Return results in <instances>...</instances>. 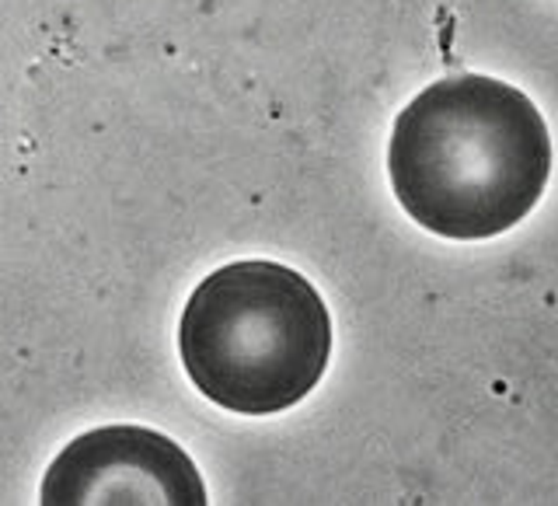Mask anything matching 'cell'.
Returning a JSON list of instances; mask_svg holds the SVG:
<instances>
[{"label": "cell", "mask_w": 558, "mask_h": 506, "mask_svg": "<svg viewBox=\"0 0 558 506\" xmlns=\"http://www.w3.org/2000/svg\"><path fill=\"white\" fill-rule=\"evenodd\" d=\"M179 353L214 406L276 415L318 388L331 357V318L307 276L269 258H244L192 290Z\"/></svg>", "instance_id": "cell-2"}, {"label": "cell", "mask_w": 558, "mask_h": 506, "mask_svg": "<svg viewBox=\"0 0 558 506\" xmlns=\"http://www.w3.org/2000/svg\"><path fill=\"white\" fill-rule=\"evenodd\" d=\"M46 506L174 503L203 506L206 485L171 436L147 426H101L66 444L43 479Z\"/></svg>", "instance_id": "cell-3"}, {"label": "cell", "mask_w": 558, "mask_h": 506, "mask_svg": "<svg viewBox=\"0 0 558 506\" xmlns=\"http://www.w3.org/2000/svg\"><path fill=\"white\" fill-rule=\"evenodd\" d=\"M388 174L418 227L453 241L496 238L545 196L551 136L520 87L485 74L444 77L398 112Z\"/></svg>", "instance_id": "cell-1"}]
</instances>
